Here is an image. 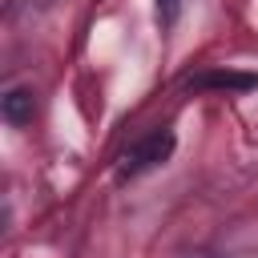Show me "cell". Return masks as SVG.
I'll return each mask as SVG.
<instances>
[{
	"label": "cell",
	"instance_id": "obj_1",
	"mask_svg": "<svg viewBox=\"0 0 258 258\" xmlns=\"http://www.w3.org/2000/svg\"><path fill=\"white\" fill-rule=\"evenodd\" d=\"M173 145H177V141H173V133H169V129H157V133H149V137L133 141V145L117 157V177H121V181H129V177H141V173L157 169L161 161H169Z\"/></svg>",
	"mask_w": 258,
	"mask_h": 258
},
{
	"label": "cell",
	"instance_id": "obj_2",
	"mask_svg": "<svg viewBox=\"0 0 258 258\" xmlns=\"http://www.w3.org/2000/svg\"><path fill=\"white\" fill-rule=\"evenodd\" d=\"M189 89H222V93H250L258 89V73H238V69H206L189 81Z\"/></svg>",
	"mask_w": 258,
	"mask_h": 258
},
{
	"label": "cell",
	"instance_id": "obj_3",
	"mask_svg": "<svg viewBox=\"0 0 258 258\" xmlns=\"http://www.w3.org/2000/svg\"><path fill=\"white\" fill-rule=\"evenodd\" d=\"M0 113H4V121L8 125H24V121H32V89H8L4 97H0Z\"/></svg>",
	"mask_w": 258,
	"mask_h": 258
},
{
	"label": "cell",
	"instance_id": "obj_4",
	"mask_svg": "<svg viewBox=\"0 0 258 258\" xmlns=\"http://www.w3.org/2000/svg\"><path fill=\"white\" fill-rule=\"evenodd\" d=\"M181 16V0H157V24L161 28H173Z\"/></svg>",
	"mask_w": 258,
	"mask_h": 258
},
{
	"label": "cell",
	"instance_id": "obj_5",
	"mask_svg": "<svg viewBox=\"0 0 258 258\" xmlns=\"http://www.w3.org/2000/svg\"><path fill=\"white\" fill-rule=\"evenodd\" d=\"M181 258H214V254H181Z\"/></svg>",
	"mask_w": 258,
	"mask_h": 258
}]
</instances>
